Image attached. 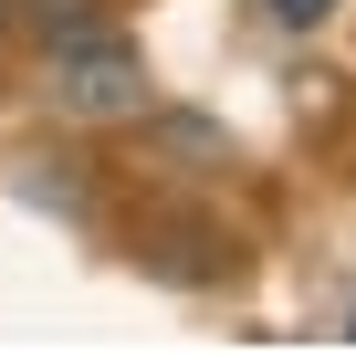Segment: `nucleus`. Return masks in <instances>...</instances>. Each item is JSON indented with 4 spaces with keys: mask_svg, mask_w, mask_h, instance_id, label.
<instances>
[{
    "mask_svg": "<svg viewBox=\"0 0 356 356\" xmlns=\"http://www.w3.org/2000/svg\"><path fill=\"white\" fill-rule=\"evenodd\" d=\"M53 105H63L74 126H126V115H147V105H157V84H147V53H136L126 32L53 42Z\"/></svg>",
    "mask_w": 356,
    "mask_h": 356,
    "instance_id": "1",
    "label": "nucleus"
},
{
    "mask_svg": "<svg viewBox=\"0 0 356 356\" xmlns=\"http://www.w3.org/2000/svg\"><path fill=\"white\" fill-rule=\"evenodd\" d=\"M325 11H335V0H273V22H293V32H314Z\"/></svg>",
    "mask_w": 356,
    "mask_h": 356,
    "instance_id": "2",
    "label": "nucleus"
},
{
    "mask_svg": "<svg viewBox=\"0 0 356 356\" xmlns=\"http://www.w3.org/2000/svg\"><path fill=\"white\" fill-rule=\"evenodd\" d=\"M11 11H22V0H0V32H11Z\"/></svg>",
    "mask_w": 356,
    "mask_h": 356,
    "instance_id": "3",
    "label": "nucleus"
},
{
    "mask_svg": "<svg viewBox=\"0 0 356 356\" xmlns=\"http://www.w3.org/2000/svg\"><path fill=\"white\" fill-rule=\"evenodd\" d=\"M346 335H356V314H346Z\"/></svg>",
    "mask_w": 356,
    "mask_h": 356,
    "instance_id": "4",
    "label": "nucleus"
}]
</instances>
